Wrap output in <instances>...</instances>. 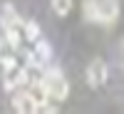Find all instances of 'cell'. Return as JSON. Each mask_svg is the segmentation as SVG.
<instances>
[{"label": "cell", "instance_id": "cell-11", "mask_svg": "<svg viewBox=\"0 0 124 114\" xmlns=\"http://www.w3.org/2000/svg\"><path fill=\"white\" fill-rule=\"evenodd\" d=\"M97 3H99V0H85V15H87V20H94V15H97Z\"/></svg>", "mask_w": 124, "mask_h": 114}, {"label": "cell", "instance_id": "cell-2", "mask_svg": "<svg viewBox=\"0 0 124 114\" xmlns=\"http://www.w3.org/2000/svg\"><path fill=\"white\" fill-rule=\"evenodd\" d=\"M109 77V69H107V62L104 60H92L87 65V84L89 87H102Z\"/></svg>", "mask_w": 124, "mask_h": 114}, {"label": "cell", "instance_id": "cell-10", "mask_svg": "<svg viewBox=\"0 0 124 114\" xmlns=\"http://www.w3.org/2000/svg\"><path fill=\"white\" fill-rule=\"evenodd\" d=\"M50 3H52V10L60 17L70 15V10H72V0H50Z\"/></svg>", "mask_w": 124, "mask_h": 114}, {"label": "cell", "instance_id": "cell-4", "mask_svg": "<svg viewBox=\"0 0 124 114\" xmlns=\"http://www.w3.org/2000/svg\"><path fill=\"white\" fill-rule=\"evenodd\" d=\"M117 15H119L117 0H102V3H97V15H94L97 23H114Z\"/></svg>", "mask_w": 124, "mask_h": 114}, {"label": "cell", "instance_id": "cell-1", "mask_svg": "<svg viewBox=\"0 0 124 114\" xmlns=\"http://www.w3.org/2000/svg\"><path fill=\"white\" fill-rule=\"evenodd\" d=\"M40 82H42V87H45V92H47L50 99H55V102L67 99V94H70V84H67V79L62 77V72L52 69V72H47V75L40 79Z\"/></svg>", "mask_w": 124, "mask_h": 114}, {"label": "cell", "instance_id": "cell-6", "mask_svg": "<svg viewBox=\"0 0 124 114\" xmlns=\"http://www.w3.org/2000/svg\"><path fill=\"white\" fill-rule=\"evenodd\" d=\"M0 23H3V27H10V25L20 27V17H17V13L13 10V5H10V3H5V5H3V13H0Z\"/></svg>", "mask_w": 124, "mask_h": 114}, {"label": "cell", "instance_id": "cell-8", "mask_svg": "<svg viewBox=\"0 0 124 114\" xmlns=\"http://www.w3.org/2000/svg\"><path fill=\"white\" fill-rule=\"evenodd\" d=\"M27 94L35 99V104H42V102H47V99H50V97H47V92H45V87H42V82H35V84L30 87Z\"/></svg>", "mask_w": 124, "mask_h": 114}, {"label": "cell", "instance_id": "cell-12", "mask_svg": "<svg viewBox=\"0 0 124 114\" xmlns=\"http://www.w3.org/2000/svg\"><path fill=\"white\" fill-rule=\"evenodd\" d=\"M0 55H3V52H0Z\"/></svg>", "mask_w": 124, "mask_h": 114}, {"label": "cell", "instance_id": "cell-7", "mask_svg": "<svg viewBox=\"0 0 124 114\" xmlns=\"http://www.w3.org/2000/svg\"><path fill=\"white\" fill-rule=\"evenodd\" d=\"M20 25H23V32H25V37L30 40V42H37V40H40V25L37 23L25 20V23H20Z\"/></svg>", "mask_w": 124, "mask_h": 114}, {"label": "cell", "instance_id": "cell-9", "mask_svg": "<svg viewBox=\"0 0 124 114\" xmlns=\"http://www.w3.org/2000/svg\"><path fill=\"white\" fill-rule=\"evenodd\" d=\"M3 30H5V40H8V45L13 47V50H17V47H20V27L10 25V27H3Z\"/></svg>", "mask_w": 124, "mask_h": 114}, {"label": "cell", "instance_id": "cell-5", "mask_svg": "<svg viewBox=\"0 0 124 114\" xmlns=\"http://www.w3.org/2000/svg\"><path fill=\"white\" fill-rule=\"evenodd\" d=\"M13 109L20 112V114H32V112H37V104L27 92H17L13 97Z\"/></svg>", "mask_w": 124, "mask_h": 114}, {"label": "cell", "instance_id": "cell-3", "mask_svg": "<svg viewBox=\"0 0 124 114\" xmlns=\"http://www.w3.org/2000/svg\"><path fill=\"white\" fill-rule=\"evenodd\" d=\"M27 82V67H8L5 69V77H3V84H5V89H10V92H15V89H20Z\"/></svg>", "mask_w": 124, "mask_h": 114}]
</instances>
